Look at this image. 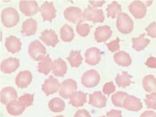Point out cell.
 <instances>
[{"mask_svg": "<svg viewBox=\"0 0 156 117\" xmlns=\"http://www.w3.org/2000/svg\"><path fill=\"white\" fill-rule=\"evenodd\" d=\"M74 117H91L89 112L85 109L78 110L75 113Z\"/></svg>", "mask_w": 156, "mask_h": 117, "instance_id": "42", "label": "cell"}, {"mask_svg": "<svg viewBox=\"0 0 156 117\" xmlns=\"http://www.w3.org/2000/svg\"><path fill=\"white\" fill-rule=\"evenodd\" d=\"M64 15L67 20L73 23L83 21V19L82 11L76 7L70 6L67 8L64 12Z\"/></svg>", "mask_w": 156, "mask_h": 117, "instance_id": "6", "label": "cell"}, {"mask_svg": "<svg viewBox=\"0 0 156 117\" xmlns=\"http://www.w3.org/2000/svg\"><path fill=\"white\" fill-rule=\"evenodd\" d=\"M145 64L148 67L151 68H156V58L150 56L147 59Z\"/></svg>", "mask_w": 156, "mask_h": 117, "instance_id": "41", "label": "cell"}, {"mask_svg": "<svg viewBox=\"0 0 156 117\" xmlns=\"http://www.w3.org/2000/svg\"><path fill=\"white\" fill-rule=\"evenodd\" d=\"M34 99V94L25 93L18 98L19 101L22 103L26 107L32 105Z\"/></svg>", "mask_w": 156, "mask_h": 117, "instance_id": "37", "label": "cell"}, {"mask_svg": "<svg viewBox=\"0 0 156 117\" xmlns=\"http://www.w3.org/2000/svg\"><path fill=\"white\" fill-rule=\"evenodd\" d=\"M145 33L141 34L138 37L132 38V48L136 51H139L143 50L149 44L150 40L145 38Z\"/></svg>", "mask_w": 156, "mask_h": 117, "instance_id": "27", "label": "cell"}, {"mask_svg": "<svg viewBox=\"0 0 156 117\" xmlns=\"http://www.w3.org/2000/svg\"><path fill=\"white\" fill-rule=\"evenodd\" d=\"M19 6L20 11L26 16L33 15L39 10L35 1H20Z\"/></svg>", "mask_w": 156, "mask_h": 117, "instance_id": "8", "label": "cell"}, {"mask_svg": "<svg viewBox=\"0 0 156 117\" xmlns=\"http://www.w3.org/2000/svg\"><path fill=\"white\" fill-rule=\"evenodd\" d=\"M53 117H65L63 115H58L55 116H54Z\"/></svg>", "mask_w": 156, "mask_h": 117, "instance_id": "46", "label": "cell"}, {"mask_svg": "<svg viewBox=\"0 0 156 117\" xmlns=\"http://www.w3.org/2000/svg\"><path fill=\"white\" fill-rule=\"evenodd\" d=\"M85 62L91 66L98 64L101 60L100 50L95 47L88 49L84 54Z\"/></svg>", "mask_w": 156, "mask_h": 117, "instance_id": "13", "label": "cell"}, {"mask_svg": "<svg viewBox=\"0 0 156 117\" xmlns=\"http://www.w3.org/2000/svg\"><path fill=\"white\" fill-rule=\"evenodd\" d=\"M116 27L121 33L127 34L131 33L134 28V22L127 13L121 12L117 16Z\"/></svg>", "mask_w": 156, "mask_h": 117, "instance_id": "2", "label": "cell"}, {"mask_svg": "<svg viewBox=\"0 0 156 117\" xmlns=\"http://www.w3.org/2000/svg\"><path fill=\"white\" fill-rule=\"evenodd\" d=\"M39 11L43 18V20L51 21L56 16V11L52 2L46 1L39 8Z\"/></svg>", "mask_w": 156, "mask_h": 117, "instance_id": "9", "label": "cell"}, {"mask_svg": "<svg viewBox=\"0 0 156 117\" xmlns=\"http://www.w3.org/2000/svg\"><path fill=\"white\" fill-rule=\"evenodd\" d=\"M140 117H156V113L153 111H146L142 114Z\"/></svg>", "mask_w": 156, "mask_h": 117, "instance_id": "44", "label": "cell"}, {"mask_svg": "<svg viewBox=\"0 0 156 117\" xmlns=\"http://www.w3.org/2000/svg\"><path fill=\"white\" fill-rule=\"evenodd\" d=\"M28 53L31 58L36 61L39 56L46 54V50L44 46L39 40H36L30 43Z\"/></svg>", "mask_w": 156, "mask_h": 117, "instance_id": "10", "label": "cell"}, {"mask_svg": "<svg viewBox=\"0 0 156 117\" xmlns=\"http://www.w3.org/2000/svg\"><path fill=\"white\" fill-rule=\"evenodd\" d=\"M80 52V50H72L69 56L66 58L72 67H78L81 64L83 58L81 55Z\"/></svg>", "mask_w": 156, "mask_h": 117, "instance_id": "31", "label": "cell"}, {"mask_svg": "<svg viewBox=\"0 0 156 117\" xmlns=\"http://www.w3.org/2000/svg\"><path fill=\"white\" fill-rule=\"evenodd\" d=\"M89 2L94 7H101L106 2L105 1H89Z\"/></svg>", "mask_w": 156, "mask_h": 117, "instance_id": "45", "label": "cell"}, {"mask_svg": "<svg viewBox=\"0 0 156 117\" xmlns=\"http://www.w3.org/2000/svg\"><path fill=\"white\" fill-rule=\"evenodd\" d=\"M120 40L118 37H117L115 40H113L109 43H105L108 49L112 52H114L119 50L120 45L119 42Z\"/></svg>", "mask_w": 156, "mask_h": 117, "instance_id": "38", "label": "cell"}, {"mask_svg": "<svg viewBox=\"0 0 156 117\" xmlns=\"http://www.w3.org/2000/svg\"><path fill=\"white\" fill-rule=\"evenodd\" d=\"M144 89L150 93H156V79L153 75L145 76L142 81Z\"/></svg>", "mask_w": 156, "mask_h": 117, "instance_id": "28", "label": "cell"}, {"mask_svg": "<svg viewBox=\"0 0 156 117\" xmlns=\"http://www.w3.org/2000/svg\"><path fill=\"white\" fill-rule=\"evenodd\" d=\"M59 94L64 99L69 98L71 94L77 88V82L73 79H68L63 81L60 85Z\"/></svg>", "mask_w": 156, "mask_h": 117, "instance_id": "5", "label": "cell"}, {"mask_svg": "<svg viewBox=\"0 0 156 117\" xmlns=\"http://www.w3.org/2000/svg\"><path fill=\"white\" fill-rule=\"evenodd\" d=\"M22 43L20 39L11 35L5 39V45L8 51L12 54L18 52L21 49Z\"/></svg>", "mask_w": 156, "mask_h": 117, "instance_id": "23", "label": "cell"}, {"mask_svg": "<svg viewBox=\"0 0 156 117\" xmlns=\"http://www.w3.org/2000/svg\"><path fill=\"white\" fill-rule=\"evenodd\" d=\"M144 101L147 108L156 109V93L147 94Z\"/></svg>", "mask_w": 156, "mask_h": 117, "instance_id": "36", "label": "cell"}, {"mask_svg": "<svg viewBox=\"0 0 156 117\" xmlns=\"http://www.w3.org/2000/svg\"><path fill=\"white\" fill-rule=\"evenodd\" d=\"M1 21L6 27H11L16 26L20 21V16L15 9L11 7L4 9L1 12Z\"/></svg>", "mask_w": 156, "mask_h": 117, "instance_id": "1", "label": "cell"}, {"mask_svg": "<svg viewBox=\"0 0 156 117\" xmlns=\"http://www.w3.org/2000/svg\"><path fill=\"white\" fill-rule=\"evenodd\" d=\"M126 92L119 91L112 94L111 96V100L113 105L117 107H123L124 100L128 96Z\"/></svg>", "mask_w": 156, "mask_h": 117, "instance_id": "34", "label": "cell"}, {"mask_svg": "<svg viewBox=\"0 0 156 117\" xmlns=\"http://www.w3.org/2000/svg\"><path fill=\"white\" fill-rule=\"evenodd\" d=\"M106 117L105 116H100V117Z\"/></svg>", "mask_w": 156, "mask_h": 117, "instance_id": "47", "label": "cell"}, {"mask_svg": "<svg viewBox=\"0 0 156 117\" xmlns=\"http://www.w3.org/2000/svg\"><path fill=\"white\" fill-rule=\"evenodd\" d=\"M37 23L32 18L26 19L22 24L20 33L23 36H28L35 34L37 30Z\"/></svg>", "mask_w": 156, "mask_h": 117, "instance_id": "21", "label": "cell"}, {"mask_svg": "<svg viewBox=\"0 0 156 117\" xmlns=\"http://www.w3.org/2000/svg\"><path fill=\"white\" fill-rule=\"evenodd\" d=\"M48 106L52 112H59L64 110L66 105L65 102L62 99L59 98L55 97L49 101Z\"/></svg>", "mask_w": 156, "mask_h": 117, "instance_id": "30", "label": "cell"}, {"mask_svg": "<svg viewBox=\"0 0 156 117\" xmlns=\"http://www.w3.org/2000/svg\"><path fill=\"white\" fill-rule=\"evenodd\" d=\"M60 35L61 39L63 41L71 42L74 36L73 29L68 24H65L60 29Z\"/></svg>", "mask_w": 156, "mask_h": 117, "instance_id": "32", "label": "cell"}, {"mask_svg": "<svg viewBox=\"0 0 156 117\" xmlns=\"http://www.w3.org/2000/svg\"><path fill=\"white\" fill-rule=\"evenodd\" d=\"M122 111L120 110L112 109L106 113L108 117H122Z\"/></svg>", "mask_w": 156, "mask_h": 117, "instance_id": "43", "label": "cell"}, {"mask_svg": "<svg viewBox=\"0 0 156 117\" xmlns=\"http://www.w3.org/2000/svg\"><path fill=\"white\" fill-rule=\"evenodd\" d=\"M115 62L119 66L128 67L132 63V60L129 55L126 52L120 51L113 55Z\"/></svg>", "mask_w": 156, "mask_h": 117, "instance_id": "26", "label": "cell"}, {"mask_svg": "<svg viewBox=\"0 0 156 117\" xmlns=\"http://www.w3.org/2000/svg\"><path fill=\"white\" fill-rule=\"evenodd\" d=\"M39 39L48 46H51L55 47L59 42L58 35L55 31L52 29L46 30L41 33Z\"/></svg>", "mask_w": 156, "mask_h": 117, "instance_id": "14", "label": "cell"}, {"mask_svg": "<svg viewBox=\"0 0 156 117\" xmlns=\"http://www.w3.org/2000/svg\"><path fill=\"white\" fill-rule=\"evenodd\" d=\"M89 97V104L100 108L106 106L107 99L101 91H95L92 94H90Z\"/></svg>", "mask_w": 156, "mask_h": 117, "instance_id": "20", "label": "cell"}, {"mask_svg": "<svg viewBox=\"0 0 156 117\" xmlns=\"http://www.w3.org/2000/svg\"><path fill=\"white\" fill-rule=\"evenodd\" d=\"M112 31L108 25L99 26L96 28L94 33L95 39L98 42H105L111 36Z\"/></svg>", "mask_w": 156, "mask_h": 117, "instance_id": "18", "label": "cell"}, {"mask_svg": "<svg viewBox=\"0 0 156 117\" xmlns=\"http://www.w3.org/2000/svg\"><path fill=\"white\" fill-rule=\"evenodd\" d=\"M32 75L31 72L26 70L18 73L15 79L17 86L21 89L26 88L32 81Z\"/></svg>", "mask_w": 156, "mask_h": 117, "instance_id": "17", "label": "cell"}, {"mask_svg": "<svg viewBox=\"0 0 156 117\" xmlns=\"http://www.w3.org/2000/svg\"><path fill=\"white\" fill-rule=\"evenodd\" d=\"M36 61H40L38 64V71L47 75L51 70L52 61L48 54L47 56L42 55L39 56Z\"/></svg>", "mask_w": 156, "mask_h": 117, "instance_id": "15", "label": "cell"}, {"mask_svg": "<svg viewBox=\"0 0 156 117\" xmlns=\"http://www.w3.org/2000/svg\"><path fill=\"white\" fill-rule=\"evenodd\" d=\"M122 10L121 5L116 1H113L108 5L106 9L108 18L111 17L112 19L115 18L121 12Z\"/></svg>", "mask_w": 156, "mask_h": 117, "instance_id": "33", "label": "cell"}, {"mask_svg": "<svg viewBox=\"0 0 156 117\" xmlns=\"http://www.w3.org/2000/svg\"><path fill=\"white\" fill-rule=\"evenodd\" d=\"M87 94L81 91H74L69 96V103L76 108L82 106L87 102Z\"/></svg>", "mask_w": 156, "mask_h": 117, "instance_id": "22", "label": "cell"}, {"mask_svg": "<svg viewBox=\"0 0 156 117\" xmlns=\"http://www.w3.org/2000/svg\"><path fill=\"white\" fill-rule=\"evenodd\" d=\"M123 107L129 111L138 112L142 108L143 105L140 99L128 95L124 101Z\"/></svg>", "mask_w": 156, "mask_h": 117, "instance_id": "16", "label": "cell"}, {"mask_svg": "<svg viewBox=\"0 0 156 117\" xmlns=\"http://www.w3.org/2000/svg\"><path fill=\"white\" fill-rule=\"evenodd\" d=\"M60 85L58 79L50 75L48 79L45 80L42 85L41 89L46 96H48L57 92Z\"/></svg>", "mask_w": 156, "mask_h": 117, "instance_id": "11", "label": "cell"}, {"mask_svg": "<svg viewBox=\"0 0 156 117\" xmlns=\"http://www.w3.org/2000/svg\"><path fill=\"white\" fill-rule=\"evenodd\" d=\"M17 97L16 91L11 87H5L1 91V102L4 105H7L11 101L16 100Z\"/></svg>", "mask_w": 156, "mask_h": 117, "instance_id": "24", "label": "cell"}, {"mask_svg": "<svg viewBox=\"0 0 156 117\" xmlns=\"http://www.w3.org/2000/svg\"><path fill=\"white\" fill-rule=\"evenodd\" d=\"M129 11L136 19L143 18L147 12V7L145 4L140 1H134L128 6Z\"/></svg>", "mask_w": 156, "mask_h": 117, "instance_id": "7", "label": "cell"}, {"mask_svg": "<svg viewBox=\"0 0 156 117\" xmlns=\"http://www.w3.org/2000/svg\"><path fill=\"white\" fill-rule=\"evenodd\" d=\"M145 30L147 32V35L152 38H156V22H153L146 27Z\"/></svg>", "mask_w": 156, "mask_h": 117, "instance_id": "40", "label": "cell"}, {"mask_svg": "<svg viewBox=\"0 0 156 117\" xmlns=\"http://www.w3.org/2000/svg\"><path fill=\"white\" fill-rule=\"evenodd\" d=\"M25 108L26 106L22 103L16 100L11 101L6 106V109L8 113L13 116L21 115Z\"/></svg>", "mask_w": 156, "mask_h": 117, "instance_id": "25", "label": "cell"}, {"mask_svg": "<svg viewBox=\"0 0 156 117\" xmlns=\"http://www.w3.org/2000/svg\"><path fill=\"white\" fill-rule=\"evenodd\" d=\"M83 21L78 23L76 27L77 33L81 36L86 37L89 34L91 27L89 24L83 23Z\"/></svg>", "mask_w": 156, "mask_h": 117, "instance_id": "35", "label": "cell"}, {"mask_svg": "<svg viewBox=\"0 0 156 117\" xmlns=\"http://www.w3.org/2000/svg\"><path fill=\"white\" fill-rule=\"evenodd\" d=\"M83 18L94 23H103L105 16L102 9H96L88 5L83 12Z\"/></svg>", "mask_w": 156, "mask_h": 117, "instance_id": "4", "label": "cell"}, {"mask_svg": "<svg viewBox=\"0 0 156 117\" xmlns=\"http://www.w3.org/2000/svg\"><path fill=\"white\" fill-rule=\"evenodd\" d=\"M115 87L112 81L105 83L102 89L103 93L107 94L108 96L112 93L115 91Z\"/></svg>", "mask_w": 156, "mask_h": 117, "instance_id": "39", "label": "cell"}, {"mask_svg": "<svg viewBox=\"0 0 156 117\" xmlns=\"http://www.w3.org/2000/svg\"><path fill=\"white\" fill-rule=\"evenodd\" d=\"M100 76L95 70L91 69L84 73L81 78L82 83L86 87L92 88L99 83Z\"/></svg>", "mask_w": 156, "mask_h": 117, "instance_id": "3", "label": "cell"}, {"mask_svg": "<svg viewBox=\"0 0 156 117\" xmlns=\"http://www.w3.org/2000/svg\"><path fill=\"white\" fill-rule=\"evenodd\" d=\"M133 77V76L128 74L127 72L122 71L121 75L117 74L115 81L119 87L123 88L129 86L132 83L130 79Z\"/></svg>", "mask_w": 156, "mask_h": 117, "instance_id": "29", "label": "cell"}, {"mask_svg": "<svg viewBox=\"0 0 156 117\" xmlns=\"http://www.w3.org/2000/svg\"><path fill=\"white\" fill-rule=\"evenodd\" d=\"M51 70L55 76L63 77L67 72L66 63L60 58L55 59L52 62Z\"/></svg>", "mask_w": 156, "mask_h": 117, "instance_id": "19", "label": "cell"}, {"mask_svg": "<svg viewBox=\"0 0 156 117\" xmlns=\"http://www.w3.org/2000/svg\"><path fill=\"white\" fill-rule=\"evenodd\" d=\"M20 60L10 57L3 60L1 63V70L5 73L15 72L20 66Z\"/></svg>", "mask_w": 156, "mask_h": 117, "instance_id": "12", "label": "cell"}]
</instances>
